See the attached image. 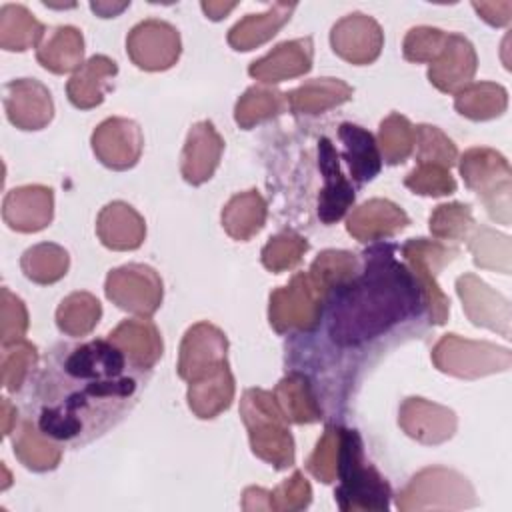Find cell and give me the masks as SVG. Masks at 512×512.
<instances>
[{
	"instance_id": "cell-1",
	"label": "cell",
	"mask_w": 512,
	"mask_h": 512,
	"mask_svg": "<svg viewBox=\"0 0 512 512\" xmlns=\"http://www.w3.org/2000/svg\"><path fill=\"white\" fill-rule=\"evenodd\" d=\"M150 374L108 338L58 344L36 378L32 418L56 442L84 446L134 408Z\"/></svg>"
},
{
	"instance_id": "cell-2",
	"label": "cell",
	"mask_w": 512,
	"mask_h": 512,
	"mask_svg": "<svg viewBox=\"0 0 512 512\" xmlns=\"http://www.w3.org/2000/svg\"><path fill=\"white\" fill-rule=\"evenodd\" d=\"M328 334L336 346H362L418 312L422 302L410 270L394 258V246L378 244L364 254V268L334 290Z\"/></svg>"
},
{
	"instance_id": "cell-3",
	"label": "cell",
	"mask_w": 512,
	"mask_h": 512,
	"mask_svg": "<svg viewBox=\"0 0 512 512\" xmlns=\"http://www.w3.org/2000/svg\"><path fill=\"white\" fill-rule=\"evenodd\" d=\"M334 500L342 512H386L392 490L386 478L366 462L364 444L356 430L342 428Z\"/></svg>"
},
{
	"instance_id": "cell-4",
	"label": "cell",
	"mask_w": 512,
	"mask_h": 512,
	"mask_svg": "<svg viewBox=\"0 0 512 512\" xmlns=\"http://www.w3.org/2000/svg\"><path fill=\"white\" fill-rule=\"evenodd\" d=\"M240 418L248 430L254 456L284 470L294 464V438L290 420L280 408L274 392L248 388L240 400Z\"/></svg>"
},
{
	"instance_id": "cell-5",
	"label": "cell",
	"mask_w": 512,
	"mask_h": 512,
	"mask_svg": "<svg viewBox=\"0 0 512 512\" xmlns=\"http://www.w3.org/2000/svg\"><path fill=\"white\" fill-rule=\"evenodd\" d=\"M478 504L474 486L452 468L430 466L416 472L396 496L400 512L464 510Z\"/></svg>"
},
{
	"instance_id": "cell-6",
	"label": "cell",
	"mask_w": 512,
	"mask_h": 512,
	"mask_svg": "<svg viewBox=\"0 0 512 512\" xmlns=\"http://www.w3.org/2000/svg\"><path fill=\"white\" fill-rule=\"evenodd\" d=\"M464 184L476 192L488 214L508 226L510 224V190H512V170L508 160L484 146H474L466 150L458 162Z\"/></svg>"
},
{
	"instance_id": "cell-7",
	"label": "cell",
	"mask_w": 512,
	"mask_h": 512,
	"mask_svg": "<svg viewBox=\"0 0 512 512\" xmlns=\"http://www.w3.org/2000/svg\"><path fill=\"white\" fill-rule=\"evenodd\" d=\"M434 366L450 376L476 380L512 366V352L484 340H468L458 334H444L432 348Z\"/></svg>"
},
{
	"instance_id": "cell-8",
	"label": "cell",
	"mask_w": 512,
	"mask_h": 512,
	"mask_svg": "<svg viewBox=\"0 0 512 512\" xmlns=\"http://www.w3.org/2000/svg\"><path fill=\"white\" fill-rule=\"evenodd\" d=\"M460 250L456 246H448L438 240L412 238L402 246V256L406 260V268L410 270L416 286L422 294V304L428 310L430 322L442 326L450 314V302L446 294L440 290L436 276L448 266Z\"/></svg>"
},
{
	"instance_id": "cell-9",
	"label": "cell",
	"mask_w": 512,
	"mask_h": 512,
	"mask_svg": "<svg viewBox=\"0 0 512 512\" xmlns=\"http://www.w3.org/2000/svg\"><path fill=\"white\" fill-rule=\"evenodd\" d=\"M326 296L308 272H298L268 300V320L278 334L312 332L318 328Z\"/></svg>"
},
{
	"instance_id": "cell-10",
	"label": "cell",
	"mask_w": 512,
	"mask_h": 512,
	"mask_svg": "<svg viewBox=\"0 0 512 512\" xmlns=\"http://www.w3.org/2000/svg\"><path fill=\"white\" fill-rule=\"evenodd\" d=\"M106 298L118 308L138 314L152 316L164 296L160 274L148 264H124L108 272L104 282Z\"/></svg>"
},
{
	"instance_id": "cell-11",
	"label": "cell",
	"mask_w": 512,
	"mask_h": 512,
	"mask_svg": "<svg viewBox=\"0 0 512 512\" xmlns=\"http://www.w3.org/2000/svg\"><path fill=\"white\" fill-rule=\"evenodd\" d=\"M182 42L178 30L158 18L138 22L126 38V52L130 60L148 72L172 68L180 58Z\"/></svg>"
},
{
	"instance_id": "cell-12",
	"label": "cell",
	"mask_w": 512,
	"mask_h": 512,
	"mask_svg": "<svg viewBox=\"0 0 512 512\" xmlns=\"http://www.w3.org/2000/svg\"><path fill=\"white\" fill-rule=\"evenodd\" d=\"M228 340L226 334L210 324V322H196L190 326L180 342L178 352V376L186 382H192L222 364H228L226 358Z\"/></svg>"
},
{
	"instance_id": "cell-13",
	"label": "cell",
	"mask_w": 512,
	"mask_h": 512,
	"mask_svg": "<svg viewBox=\"0 0 512 512\" xmlns=\"http://www.w3.org/2000/svg\"><path fill=\"white\" fill-rule=\"evenodd\" d=\"M90 144L106 168L128 170L142 156L144 134L134 120L112 116L94 128Z\"/></svg>"
},
{
	"instance_id": "cell-14",
	"label": "cell",
	"mask_w": 512,
	"mask_h": 512,
	"mask_svg": "<svg viewBox=\"0 0 512 512\" xmlns=\"http://www.w3.org/2000/svg\"><path fill=\"white\" fill-rule=\"evenodd\" d=\"M330 44L342 60L364 66L372 64L380 56L384 46V32L372 16L352 12L332 26Z\"/></svg>"
},
{
	"instance_id": "cell-15",
	"label": "cell",
	"mask_w": 512,
	"mask_h": 512,
	"mask_svg": "<svg viewBox=\"0 0 512 512\" xmlns=\"http://www.w3.org/2000/svg\"><path fill=\"white\" fill-rule=\"evenodd\" d=\"M456 292L462 300V308L468 320L474 326L488 328L498 332L504 338H510V302L500 292L492 290L484 280L476 274H462L456 280Z\"/></svg>"
},
{
	"instance_id": "cell-16",
	"label": "cell",
	"mask_w": 512,
	"mask_h": 512,
	"mask_svg": "<svg viewBox=\"0 0 512 512\" xmlns=\"http://www.w3.org/2000/svg\"><path fill=\"white\" fill-rule=\"evenodd\" d=\"M398 424L412 440L428 446L448 442L458 426L456 414L436 402L410 396L400 404Z\"/></svg>"
},
{
	"instance_id": "cell-17",
	"label": "cell",
	"mask_w": 512,
	"mask_h": 512,
	"mask_svg": "<svg viewBox=\"0 0 512 512\" xmlns=\"http://www.w3.org/2000/svg\"><path fill=\"white\" fill-rule=\"evenodd\" d=\"M4 110L20 130H42L54 116L50 90L36 78H18L4 86Z\"/></svg>"
},
{
	"instance_id": "cell-18",
	"label": "cell",
	"mask_w": 512,
	"mask_h": 512,
	"mask_svg": "<svg viewBox=\"0 0 512 512\" xmlns=\"http://www.w3.org/2000/svg\"><path fill=\"white\" fill-rule=\"evenodd\" d=\"M54 216V192L42 184L12 188L2 202V218L16 232H40Z\"/></svg>"
},
{
	"instance_id": "cell-19",
	"label": "cell",
	"mask_w": 512,
	"mask_h": 512,
	"mask_svg": "<svg viewBox=\"0 0 512 512\" xmlns=\"http://www.w3.org/2000/svg\"><path fill=\"white\" fill-rule=\"evenodd\" d=\"M318 168L324 178L318 194V218L324 224H334L352 208L356 194L352 182L342 174L338 152L328 138L318 140Z\"/></svg>"
},
{
	"instance_id": "cell-20",
	"label": "cell",
	"mask_w": 512,
	"mask_h": 512,
	"mask_svg": "<svg viewBox=\"0 0 512 512\" xmlns=\"http://www.w3.org/2000/svg\"><path fill=\"white\" fill-rule=\"evenodd\" d=\"M222 150L224 140L210 120L192 124L180 156L182 178L192 186L208 182L220 164Z\"/></svg>"
},
{
	"instance_id": "cell-21",
	"label": "cell",
	"mask_w": 512,
	"mask_h": 512,
	"mask_svg": "<svg viewBox=\"0 0 512 512\" xmlns=\"http://www.w3.org/2000/svg\"><path fill=\"white\" fill-rule=\"evenodd\" d=\"M314 44L312 38H294L280 42L266 56L248 66V74L262 84H278L290 78L304 76L312 68Z\"/></svg>"
},
{
	"instance_id": "cell-22",
	"label": "cell",
	"mask_w": 512,
	"mask_h": 512,
	"mask_svg": "<svg viewBox=\"0 0 512 512\" xmlns=\"http://www.w3.org/2000/svg\"><path fill=\"white\" fill-rule=\"evenodd\" d=\"M478 68V58L472 42L462 34H448L440 56L428 66V80L440 92L456 94L470 84Z\"/></svg>"
},
{
	"instance_id": "cell-23",
	"label": "cell",
	"mask_w": 512,
	"mask_h": 512,
	"mask_svg": "<svg viewBox=\"0 0 512 512\" xmlns=\"http://www.w3.org/2000/svg\"><path fill=\"white\" fill-rule=\"evenodd\" d=\"M410 224L408 214L386 198H372L354 208L346 220V230L358 242L390 238Z\"/></svg>"
},
{
	"instance_id": "cell-24",
	"label": "cell",
	"mask_w": 512,
	"mask_h": 512,
	"mask_svg": "<svg viewBox=\"0 0 512 512\" xmlns=\"http://www.w3.org/2000/svg\"><path fill=\"white\" fill-rule=\"evenodd\" d=\"M96 234L110 250H136L146 238V222L136 208L122 200H114L100 210Z\"/></svg>"
},
{
	"instance_id": "cell-25",
	"label": "cell",
	"mask_w": 512,
	"mask_h": 512,
	"mask_svg": "<svg viewBox=\"0 0 512 512\" xmlns=\"http://www.w3.org/2000/svg\"><path fill=\"white\" fill-rule=\"evenodd\" d=\"M108 340L118 346L126 358L146 370H152L160 360L164 344L160 330L148 318H130L122 320L110 334Z\"/></svg>"
},
{
	"instance_id": "cell-26",
	"label": "cell",
	"mask_w": 512,
	"mask_h": 512,
	"mask_svg": "<svg viewBox=\"0 0 512 512\" xmlns=\"http://www.w3.org/2000/svg\"><path fill=\"white\" fill-rule=\"evenodd\" d=\"M118 74V66L112 58L96 54L88 58L68 80L66 94L72 106L80 110L96 108L104 102L106 92L112 88V78Z\"/></svg>"
},
{
	"instance_id": "cell-27",
	"label": "cell",
	"mask_w": 512,
	"mask_h": 512,
	"mask_svg": "<svg viewBox=\"0 0 512 512\" xmlns=\"http://www.w3.org/2000/svg\"><path fill=\"white\" fill-rule=\"evenodd\" d=\"M186 400L194 416L202 420L222 414L234 400V376L230 366L222 364L216 370L188 382Z\"/></svg>"
},
{
	"instance_id": "cell-28",
	"label": "cell",
	"mask_w": 512,
	"mask_h": 512,
	"mask_svg": "<svg viewBox=\"0 0 512 512\" xmlns=\"http://www.w3.org/2000/svg\"><path fill=\"white\" fill-rule=\"evenodd\" d=\"M294 10V2H274L266 12L246 14L230 28L228 44L238 52H248L262 46L278 34V30L290 20Z\"/></svg>"
},
{
	"instance_id": "cell-29",
	"label": "cell",
	"mask_w": 512,
	"mask_h": 512,
	"mask_svg": "<svg viewBox=\"0 0 512 512\" xmlns=\"http://www.w3.org/2000/svg\"><path fill=\"white\" fill-rule=\"evenodd\" d=\"M14 456L32 472H48L60 464L62 448L60 444L46 436L34 418H24L14 428L12 436Z\"/></svg>"
},
{
	"instance_id": "cell-30",
	"label": "cell",
	"mask_w": 512,
	"mask_h": 512,
	"mask_svg": "<svg viewBox=\"0 0 512 512\" xmlns=\"http://www.w3.org/2000/svg\"><path fill=\"white\" fill-rule=\"evenodd\" d=\"M352 86L340 78H314L286 94V106L294 114L316 116L352 98Z\"/></svg>"
},
{
	"instance_id": "cell-31",
	"label": "cell",
	"mask_w": 512,
	"mask_h": 512,
	"mask_svg": "<svg viewBox=\"0 0 512 512\" xmlns=\"http://www.w3.org/2000/svg\"><path fill=\"white\" fill-rule=\"evenodd\" d=\"M36 60L52 74L76 72L84 64V38L76 26H56L36 48Z\"/></svg>"
},
{
	"instance_id": "cell-32",
	"label": "cell",
	"mask_w": 512,
	"mask_h": 512,
	"mask_svg": "<svg viewBox=\"0 0 512 512\" xmlns=\"http://www.w3.org/2000/svg\"><path fill=\"white\" fill-rule=\"evenodd\" d=\"M338 136L344 144V160L350 166V176L356 184L372 180L382 168V156L376 138L362 126L344 122L338 128Z\"/></svg>"
},
{
	"instance_id": "cell-33",
	"label": "cell",
	"mask_w": 512,
	"mask_h": 512,
	"mask_svg": "<svg viewBox=\"0 0 512 512\" xmlns=\"http://www.w3.org/2000/svg\"><path fill=\"white\" fill-rule=\"evenodd\" d=\"M266 214V200L258 190L238 192L222 208V228L230 238L246 242L262 230Z\"/></svg>"
},
{
	"instance_id": "cell-34",
	"label": "cell",
	"mask_w": 512,
	"mask_h": 512,
	"mask_svg": "<svg viewBox=\"0 0 512 512\" xmlns=\"http://www.w3.org/2000/svg\"><path fill=\"white\" fill-rule=\"evenodd\" d=\"M274 396L286 418L294 424H312L322 418V408L310 380L300 372L286 374L274 388Z\"/></svg>"
},
{
	"instance_id": "cell-35",
	"label": "cell",
	"mask_w": 512,
	"mask_h": 512,
	"mask_svg": "<svg viewBox=\"0 0 512 512\" xmlns=\"http://www.w3.org/2000/svg\"><path fill=\"white\" fill-rule=\"evenodd\" d=\"M46 26L22 4H4L0 8V46L8 52H24L40 46Z\"/></svg>"
},
{
	"instance_id": "cell-36",
	"label": "cell",
	"mask_w": 512,
	"mask_h": 512,
	"mask_svg": "<svg viewBox=\"0 0 512 512\" xmlns=\"http://www.w3.org/2000/svg\"><path fill=\"white\" fill-rule=\"evenodd\" d=\"M454 108L468 120H492L506 112L508 92L496 82H470L456 92Z\"/></svg>"
},
{
	"instance_id": "cell-37",
	"label": "cell",
	"mask_w": 512,
	"mask_h": 512,
	"mask_svg": "<svg viewBox=\"0 0 512 512\" xmlns=\"http://www.w3.org/2000/svg\"><path fill=\"white\" fill-rule=\"evenodd\" d=\"M102 306L98 298L90 292L78 290L68 294L56 308V326L60 332L72 338H82L90 334L100 322Z\"/></svg>"
},
{
	"instance_id": "cell-38",
	"label": "cell",
	"mask_w": 512,
	"mask_h": 512,
	"mask_svg": "<svg viewBox=\"0 0 512 512\" xmlns=\"http://www.w3.org/2000/svg\"><path fill=\"white\" fill-rule=\"evenodd\" d=\"M70 266L68 252L54 244L42 242L28 248L20 258V268L24 276L36 284H54L66 276Z\"/></svg>"
},
{
	"instance_id": "cell-39",
	"label": "cell",
	"mask_w": 512,
	"mask_h": 512,
	"mask_svg": "<svg viewBox=\"0 0 512 512\" xmlns=\"http://www.w3.org/2000/svg\"><path fill=\"white\" fill-rule=\"evenodd\" d=\"M358 270H360V260L354 252L324 250L312 262L308 274L328 300V296L340 286H344L346 282H350L358 274Z\"/></svg>"
},
{
	"instance_id": "cell-40",
	"label": "cell",
	"mask_w": 512,
	"mask_h": 512,
	"mask_svg": "<svg viewBox=\"0 0 512 512\" xmlns=\"http://www.w3.org/2000/svg\"><path fill=\"white\" fill-rule=\"evenodd\" d=\"M286 108V94L270 86H250L234 106V120L240 128L250 130L260 122L278 116Z\"/></svg>"
},
{
	"instance_id": "cell-41",
	"label": "cell",
	"mask_w": 512,
	"mask_h": 512,
	"mask_svg": "<svg viewBox=\"0 0 512 512\" xmlns=\"http://www.w3.org/2000/svg\"><path fill=\"white\" fill-rule=\"evenodd\" d=\"M468 248L478 268L510 274V238L488 226H474L468 234Z\"/></svg>"
},
{
	"instance_id": "cell-42",
	"label": "cell",
	"mask_w": 512,
	"mask_h": 512,
	"mask_svg": "<svg viewBox=\"0 0 512 512\" xmlns=\"http://www.w3.org/2000/svg\"><path fill=\"white\" fill-rule=\"evenodd\" d=\"M376 144L386 164H400L414 150V126L406 116L392 112L380 122Z\"/></svg>"
},
{
	"instance_id": "cell-43",
	"label": "cell",
	"mask_w": 512,
	"mask_h": 512,
	"mask_svg": "<svg viewBox=\"0 0 512 512\" xmlns=\"http://www.w3.org/2000/svg\"><path fill=\"white\" fill-rule=\"evenodd\" d=\"M38 364V348L28 340H18L2 346V386L8 392H20L28 376Z\"/></svg>"
},
{
	"instance_id": "cell-44",
	"label": "cell",
	"mask_w": 512,
	"mask_h": 512,
	"mask_svg": "<svg viewBox=\"0 0 512 512\" xmlns=\"http://www.w3.org/2000/svg\"><path fill=\"white\" fill-rule=\"evenodd\" d=\"M414 144L418 164H438L452 168L458 162L456 144L438 126L418 124L414 130Z\"/></svg>"
},
{
	"instance_id": "cell-45",
	"label": "cell",
	"mask_w": 512,
	"mask_h": 512,
	"mask_svg": "<svg viewBox=\"0 0 512 512\" xmlns=\"http://www.w3.org/2000/svg\"><path fill=\"white\" fill-rule=\"evenodd\" d=\"M474 216L468 204L450 202V204H438L428 220V228L434 238L438 240H466L468 234L474 228Z\"/></svg>"
},
{
	"instance_id": "cell-46",
	"label": "cell",
	"mask_w": 512,
	"mask_h": 512,
	"mask_svg": "<svg viewBox=\"0 0 512 512\" xmlns=\"http://www.w3.org/2000/svg\"><path fill=\"white\" fill-rule=\"evenodd\" d=\"M308 250V240L296 232H280L262 248V264L270 272H286L294 268Z\"/></svg>"
},
{
	"instance_id": "cell-47",
	"label": "cell",
	"mask_w": 512,
	"mask_h": 512,
	"mask_svg": "<svg viewBox=\"0 0 512 512\" xmlns=\"http://www.w3.org/2000/svg\"><path fill=\"white\" fill-rule=\"evenodd\" d=\"M340 448H342V428L340 426H326L324 434L316 442V448L312 450L306 468L308 472L324 482L332 484L338 474V460H340Z\"/></svg>"
},
{
	"instance_id": "cell-48",
	"label": "cell",
	"mask_w": 512,
	"mask_h": 512,
	"mask_svg": "<svg viewBox=\"0 0 512 512\" xmlns=\"http://www.w3.org/2000/svg\"><path fill=\"white\" fill-rule=\"evenodd\" d=\"M448 34L432 26H414L406 32L402 42V54L408 62H434L444 50Z\"/></svg>"
},
{
	"instance_id": "cell-49",
	"label": "cell",
	"mask_w": 512,
	"mask_h": 512,
	"mask_svg": "<svg viewBox=\"0 0 512 512\" xmlns=\"http://www.w3.org/2000/svg\"><path fill=\"white\" fill-rule=\"evenodd\" d=\"M404 186L420 196H448L456 192V180L450 168L438 164H418L404 178Z\"/></svg>"
},
{
	"instance_id": "cell-50",
	"label": "cell",
	"mask_w": 512,
	"mask_h": 512,
	"mask_svg": "<svg viewBox=\"0 0 512 512\" xmlns=\"http://www.w3.org/2000/svg\"><path fill=\"white\" fill-rule=\"evenodd\" d=\"M28 330V310L22 298L12 294L6 286L0 290V342L8 346L24 340Z\"/></svg>"
},
{
	"instance_id": "cell-51",
	"label": "cell",
	"mask_w": 512,
	"mask_h": 512,
	"mask_svg": "<svg viewBox=\"0 0 512 512\" xmlns=\"http://www.w3.org/2000/svg\"><path fill=\"white\" fill-rule=\"evenodd\" d=\"M312 502V488L304 474L296 470L288 480L270 490V510L296 512L308 508Z\"/></svg>"
},
{
	"instance_id": "cell-52",
	"label": "cell",
	"mask_w": 512,
	"mask_h": 512,
	"mask_svg": "<svg viewBox=\"0 0 512 512\" xmlns=\"http://www.w3.org/2000/svg\"><path fill=\"white\" fill-rule=\"evenodd\" d=\"M472 8L490 26H506L512 18V2H472Z\"/></svg>"
},
{
	"instance_id": "cell-53",
	"label": "cell",
	"mask_w": 512,
	"mask_h": 512,
	"mask_svg": "<svg viewBox=\"0 0 512 512\" xmlns=\"http://www.w3.org/2000/svg\"><path fill=\"white\" fill-rule=\"evenodd\" d=\"M244 510H270V490L260 486H248L242 494Z\"/></svg>"
},
{
	"instance_id": "cell-54",
	"label": "cell",
	"mask_w": 512,
	"mask_h": 512,
	"mask_svg": "<svg viewBox=\"0 0 512 512\" xmlns=\"http://www.w3.org/2000/svg\"><path fill=\"white\" fill-rule=\"evenodd\" d=\"M16 426H18V410L8 398H2V436H10V432Z\"/></svg>"
},
{
	"instance_id": "cell-55",
	"label": "cell",
	"mask_w": 512,
	"mask_h": 512,
	"mask_svg": "<svg viewBox=\"0 0 512 512\" xmlns=\"http://www.w3.org/2000/svg\"><path fill=\"white\" fill-rule=\"evenodd\" d=\"M128 6H130V2H92L90 4V8L102 18H114Z\"/></svg>"
},
{
	"instance_id": "cell-56",
	"label": "cell",
	"mask_w": 512,
	"mask_h": 512,
	"mask_svg": "<svg viewBox=\"0 0 512 512\" xmlns=\"http://www.w3.org/2000/svg\"><path fill=\"white\" fill-rule=\"evenodd\" d=\"M204 14L210 18V20H220L224 18L230 10L236 8V2H202L200 4Z\"/></svg>"
}]
</instances>
